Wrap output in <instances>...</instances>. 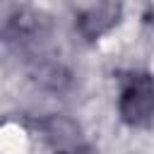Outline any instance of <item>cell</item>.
I'll return each instance as SVG.
<instances>
[{
	"label": "cell",
	"instance_id": "6da1fadb",
	"mask_svg": "<svg viewBox=\"0 0 154 154\" xmlns=\"http://www.w3.org/2000/svg\"><path fill=\"white\" fill-rule=\"evenodd\" d=\"M118 116L130 128H149L154 123V77L132 72L120 82Z\"/></svg>",
	"mask_w": 154,
	"mask_h": 154
},
{
	"label": "cell",
	"instance_id": "7a4b0ae2",
	"mask_svg": "<svg viewBox=\"0 0 154 154\" xmlns=\"http://www.w3.org/2000/svg\"><path fill=\"white\" fill-rule=\"evenodd\" d=\"M120 19V5L113 0H96L89 7H84L77 17V29L84 38L94 41L101 38L106 31H111Z\"/></svg>",
	"mask_w": 154,
	"mask_h": 154
}]
</instances>
